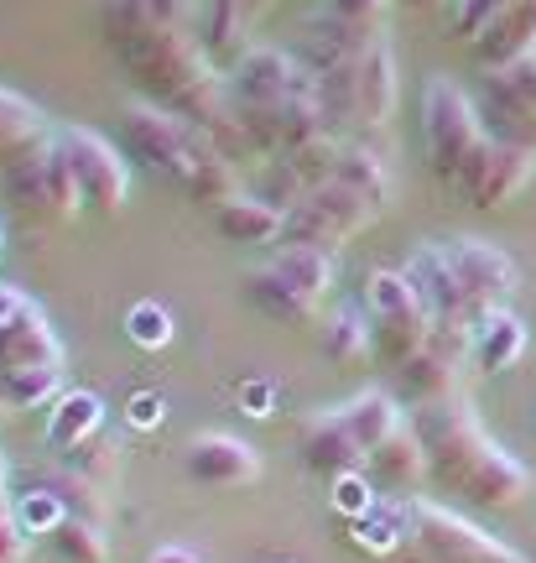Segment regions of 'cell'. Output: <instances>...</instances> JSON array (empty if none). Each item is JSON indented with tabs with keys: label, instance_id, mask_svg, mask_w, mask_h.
Returning <instances> with one entry per match:
<instances>
[{
	"label": "cell",
	"instance_id": "1",
	"mask_svg": "<svg viewBox=\"0 0 536 563\" xmlns=\"http://www.w3.org/2000/svg\"><path fill=\"white\" fill-rule=\"evenodd\" d=\"M100 32L146 100L209 131L224 152H245V125H239L230 74L203 53L188 26L152 16L136 0H100Z\"/></svg>",
	"mask_w": 536,
	"mask_h": 563
},
{
	"label": "cell",
	"instance_id": "2",
	"mask_svg": "<svg viewBox=\"0 0 536 563\" xmlns=\"http://www.w3.org/2000/svg\"><path fill=\"white\" fill-rule=\"evenodd\" d=\"M412 428L422 433V449H427V475L443 490H454V496H464L469 506H484V511H505V506L526 501L532 470L484 433V422H479L474 402L464 391L417 407Z\"/></svg>",
	"mask_w": 536,
	"mask_h": 563
},
{
	"label": "cell",
	"instance_id": "3",
	"mask_svg": "<svg viewBox=\"0 0 536 563\" xmlns=\"http://www.w3.org/2000/svg\"><path fill=\"white\" fill-rule=\"evenodd\" d=\"M0 397L16 412L63 397V344L37 302L0 282Z\"/></svg>",
	"mask_w": 536,
	"mask_h": 563
},
{
	"label": "cell",
	"instance_id": "4",
	"mask_svg": "<svg viewBox=\"0 0 536 563\" xmlns=\"http://www.w3.org/2000/svg\"><path fill=\"white\" fill-rule=\"evenodd\" d=\"M214 146L219 141L209 136V131H199L193 121H182V115H172V110H161V104H152V100L125 104V115H120V152L131 162H141L146 173L172 178L178 188L193 178V167H199Z\"/></svg>",
	"mask_w": 536,
	"mask_h": 563
},
{
	"label": "cell",
	"instance_id": "5",
	"mask_svg": "<svg viewBox=\"0 0 536 563\" xmlns=\"http://www.w3.org/2000/svg\"><path fill=\"white\" fill-rule=\"evenodd\" d=\"M484 115H479V100L464 95L454 79H433L427 95H422V152H427V167L454 188L458 173L469 167L479 146H484Z\"/></svg>",
	"mask_w": 536,
	"mask_h": 563
},
{
	"label": "cell",
	"instance_id": "6",
	"mask_svg": "<svg viewBox=\"0 0 536 563\" xmlns=\"http://www.w3.org/2000/svg\"><path fill=\"white\" fill-rule=\"evenodd\" d=\"M334 251H313V245H287L271 266L250 272V302L260 313H271L281 323H298V319H313L319 302L328 298L334 287Z\"/></svg>",
	"mask_w": 536,
	"mask_h": 563
},
{
	"label": "cell",
	"instance_id": "7",
	"mask_svg": "<svg viewBox=\"0 0 536 563\" xmlns=\"http://www.w3.org/2000/svg\"><path fill=\"white\" fill-rule=\"evenodd\" d=\"M380 220V203L365 199L359 188L349 183H319V188H308L292 209H287V220H281V245H313V251H334V245L355 241L359 230H370Z\"/></svg>",
	"mask_w": 536,
	"mask_h": 563
},
{
	"label": "cell",
	"instance_id": "8",
	"mask_svg": "<svg viewBox=\"0 0 536 563\" xmlns=\"http://www.w3.org/2000/svg\"><path fill=\"white\" fill-rule=\"evenodd\" d=\"M448 251V266L458 277V298H464V329L479 334L484 323L495 319L505 302L516 298L521 287V266L500 251V245L479 241V235H458V241L443 245Z\"/></svg>",
	"mask_w": 536,
	"mask_h": 563
},
{
	"label": "cell",
	"instance_id": "9",
	"mask_svg": "<svg viewBox=\"0 0 536 563\" xmlns=\"http://www.w3.org/2000/svg\"><path fill=\"white\" fill-rule=\"evenodd\" d=\"M5 183H11V199L21 209L42 214V220H74L83 209L74 167H68V157L58 146V131H47L42 141H32L26 152H16L5 162Z\"/></svg>",
	"mask_w": 536,
	"mask_h": 563
},
{
	"label": "cell",
	"instance_id": "10",
	"mask_svg": "<svg viewBox=\"0 0 536 563\" xmlns=\"http://www.w3.org/2000/svg\"><path fill=\"white\" fill-rule=\"evenodd\" d=\"M365 319L376 329V350L386 355V365H401L412 350H422V340L433 334V313L422 308V298L412 292V282L401 272H370L365 277Z\"/></svg>",
	"mask_w": 536,
	"mask_h": 563
},
{
	"label": "cell",
	"instance_id": "11",
	"mask_svg": "<svg viewBox=\"0 0 536 563\" xmlns=\"http://www.w3.org/2000/svg\"><path fill=\"white\" fill-rule=\"evenodd\" d=\"M58 146L74 167V183H79V199L89 214H120L131 203V162L110 136L89 131V125H63Z\"/></svg>",
	"mask_w": 536,
	"mask_h": 563
},
{
	"label": "cell",
	"instance_id": "12",
	"mask_svg": "<svg viewBox=\"0 0 536 563\" xmlns=\"http://www.w3.org/2000/svg\"><path fill=\"white\" fill-rule=\"evenodd\" d=\"M412 543L427 563H526L495 532H484L464 511H448L437 501H412Z\"/></svg>",
	"mask_w": 536,
	"mask_h": 563
},
{
	"label": "cell",
	"instance_id": "13",
	"mask_svg": "<svg viewBox=\"0 0 536 563\" xmlns=\"http://www.w3.org/2000/svg\"><path fill=\"white\" fill-rule=\"evenodd\" d=\"M474 355V334L458 329V323H433V334L422 340V350H412L401 365H391L397 376V397H406L412 407H427V402H443L464 391V361Z\"/></svg>",
	"mask_w": 536,
	"mask_h": 563
},
{
	"label": "cell",
	"instance_id": "14",
	"mask_svg": "<svg viewBox=\"0 0 536 563\" xmlns=\"http://www.w3.org/2000/svg\"><path fill=\"white\" fill-rule=\"evenodd\" d=\"M479 115H484L490 136L516 141V146L536 152V53L484 74V84H479Z\"/></svg>",
	"mask_w": 536,
	"mask_h": 563
},
{
	"label": "cell",
	"instance_id": "15",
	"mask_svg": "<svg viewBox=\"0 0 536 563\" xmlns=\"http://www.w3.org/2000/svg\"><path fill=\"white\" fill-rule=\"evenodd\" d=\"M536 173V152L532 146H516V141H500V136H484L469 167L458 173L454 194L464 203H474V209H500V203H511L532 183Z\"/></svg>",
	"mask_w": 536,
	"mask_h": 563
},
{
	"label": "cell",
	"instance_id": "16",
	"mask_svg": "<svg viewBox=\"0 0 536 563\" xmlns=\"http://www.w3.org/2000/svg\"><path fill=\"white\" fill-rule=\"evenodd\" d=\"M224 74H230L235 104H245V110L281 104V100H292V95L319 89L313 68H308L302 58H292V53H281V47H250V53H239Z\"/></svg>",
	"mask_w": 536,
	"mask_h": 563
},
{
	"label": "cell",
	"instance_id": "17",
	"mask_svg": "<svg viewBox=\"0 0 536 563\" xmlns=\"http://www.w3.org/2000/svg\"><path fill=\"white\" fill-rule=\"evenodd\" d=\"M302 464L313 470V475H323V481H338V475H355V470H365V443L355 439V428H349V418H344V407H334V412H319V418L302 422Z\"/></svg>",
	"mask_w": 536,
	"mask_h": 563
},
{
	"label": "cell",
	"instance_id": "18",
	"mask_svg": "<svg viewBox=\"0 0 536 563\" xmlns=\"http://www.w3.org/2000/svg\"><path fill=\"white\" fill-rule=\"evenodd\" d=\"M397 100H401L397 53H391V37L380 32L355 58V125H386L397 115Z\"/></svg>",
	"mask_w": 536,
	"mask_h": 563
},
{
	"label": "cell",
	"instance_id": "19",
	"mask_svg": "<svg viewBox=\"0 0 536 563\" xmlns=\"http://www.w3.org/2000/svg\"><path fill=\"white\" fill-rule=\"evenodd\" d=\"M188 475L199 485H219V490H235V485H256L260 481V454L235 433H199L188 443Z\"/></svg>",
	"mask_w": 536,
	"mask_h": 563
},
{
	"label": "cell",
	"instance_id": "20",
	"mask_svg": "<svg viewBox=\"0 0 536 563\" xmlns=\"http://www.w3.org/2000/svg\"><path fill=\"white\" fill-rule=\"evenodd\" d=\"M365 475H370V485H376V490H386V496H401V501H406V496L422 485V475H427V449H422L417 428H412V422H401V428L380 443V449H370Z\"/></svg>",
	"mask_w": 536,
	"mask_h": 563
},
{
	"label": "cell",
	"instance_id": "21",
	"mask_svg": "<svg viewBox=\"0 0 536 563\" xmlns=\"http://www.w3.org/2000/svg\"><path fill=\"white\" fill-rule=\"evenodd\" d=\"M401 277L412 282V292L433 313V323H458L464 329V298H458V277H454V266H448L443 245H417L406 256V266H401Z\"/></svg>",
	"mask_w": 536,
	"mask_h": 563
},
{
	"label": "cell",
	"instance_id": "22",
	"mask_svg": "<svg viewBox=\"0 0 536 563\" xmlns=\"http://www.w3.org/2000/svg\"><path fill=\"white\" fill-rule=\"evenodd\" d=\"M260 5L256 0H203V16L193 37L219 68H230L239 53H250V26H256Z\"/></svg>",
	"mask_w": 536,
	"mask_h": 563
},
{
	"label": "cell",
	"instance_id": "23",
	"mask_svg": "<svg viewBox=\"0 0 536 563\" xmlns=\"http://www.w3.org/2000/svg\"><path fill=\"white\" fill-rule=\"evenodd\" d=\"M474 53L484 68H505L536 53V0H505L474 37Z\"/></svg>",
	"mask_w": 536,
	"mask_h": 563
},
{
	"label": "cell",
	"instance_id": "24",
	"mask_svg": "<svg viewBox=\"0 0 536 563\" xmlns=\"http://www.w3.org/2000/svg\"><path fill=\"white\" fill-rule=\"evenodd\" d=\"M281 220H287V209L271 199H250V194H239L230 199L224 209H214V224L224 241H239V245H266V241H281Z\"/></svg>",
	"mask_w": 536,
	"mask_h": 563
},
{
	"label": "cell",
	"instance_id": "25",
	"mask_svg": "<svg viewBox=\"0 0 536 563\" xmlns=\"http://www.w3.org/2000/svg\"><path fill=\"white\" fill-rule=\"evenodd\" d=\"M100 422H104V402L94 391H63L53 402V422H47V449L74 454L79 443H89L100 433Z\"/></svg>",
	"mask_w": 536,
	"mask_h": 563
},
{
	"label": "cell",
	"instance_id": "26",
	"mask_svg": "<svg viewBox=\"0 0 536 563\" xmlns=\"http://www.w3.org/2000/svg\"><path fill=\"white\" fill-rule=\"evenodd\" d=\"M355 543L365 553H376V559L401 553V548L412 543V501H401V496L376 501L365 517H355Z\"/></svg>",
	"mask_w": 536,
	"mask_h": 563
},
{
	"label": "cell",
	"instance_id": "27",
	"mask_svg": "<svg viewBox=\"0 0 536 563\" xmlns=\"http://www.w3.org/2000/svg\"><path fill=\"white\" fill-rule=\"evenodd\" d=\"M344 418H349V428H355V439L365 443V454L370 449H380V443L397 433L401 422V397L397 391H380V386H365V391H355L349 402H344Z\"/></svg>",
	"mask_w": 536,
	"mask_h": 563
},
{
	"label": "cell",
	"instance_id": "28",
	"mask_svg": "<svg viewBox=\"0 0 536 563\" xmlns=\"http://www.w3.org/2000/svg\"><path fill=\"white\" fill-rule=\"evenodd\" d=\"M338 183H349V188H359L365 199H376L380 209L397 199V178H391V162H386V152L380 146H370V141H344V157H338Z\"/></svg>",
	"mask_w": 536,
	"mask_h": 563
},
{
	"label": "cell",
	"instance_id": "29",
	"mask_svg": "<svg viewBox=\"0 0 536 563\" xmlns=\"http://www.w3.org/2000/svg\"><path fill=\"white\" fill-rule=\"evenodd\" d=\"M319 350H323V361H334V365H359L376 350V329H370V319L359 308H334L323 319Z\"/></svg>",
	"mask_w": 536,
	"mask_h": 563
},
{
	"label": "cell",
	"instance_id": "30",
	"mask_svg": "<svg viewBox=\"0 0 536 563\" xmlns=\"http://www.w3.org/2000/svg\"><path fill=\"white\" fill-rule=\"evenodd\" d=\"M521 355H526V323H521L511 308H500L495 319L474 334V365L484 376H500V371H511Z\"/></svg>",
	"mask_w": 536,
	"mask_h": 563
},
{
	"label": "cell",
	"instance_id": "31",
	"mask_svg": "<svg viewBox=\"0 0 536 563\" xmlns=\"http://www.w3.org/2000/svg\"><path fill=\"white\" fill-rule=\"evenodd\" d=\"M47 136V121H42V110L26 95H16V89H5L0 84V157L11 162L16 152H26L32 141Z\"/></svg>",
	"mask_w": 536,
	"mask_h": 563
},
{
	"label": "cell",
	"instance_id": "32",
	"mask_svg": "<svg viewBox=\"0 0 536 563\" xmlns=\"http://www.w3.org/2000/svg\"><path fill=\"white\" fill-rule=\"evenodd\" d=\"M53 548H58L68 563H110V532H104L100 517H63L53 527Z\"/></svg>",
	"mask_w": 536,
	"mask_h": 563
},
{
	"label": "cell",
	"instance_id": "33",
	"mask_svg": "<svg viewBox=\"0 0 536 563\" xmlns=\"http://www.w3.org/2000/svg\"><path fill=\"white\" fill-rule=\"evenodd\" d=\"M182 188H188V199L209 203V209H224L230 199H239V194H245V188H239L235 162H230V152H224V146H214V152L193 167V178L182 183Z\"/></svg>",
	"mask_w": 536,
	"mask_h": 563
},
{
	"label": "cell",
	"instance_id": "34",
	"mask_svg": "<svg viewBox=\"0 0 536 563\" xmlns=\"http://www.w3.org/2000/svg\"><path fill=\"white\" fill-rule=\"evenodd\" d=\"M125 334H131L141 350H161V344L172 340V313H167L161 302H131V313H125Z\"/></svg>",
	"mask_w": 536,
	"mask_h": 563
},
{
	"label": "cell",
	"instance_id": "35",
	"mask_svg": "<svg viewBox=\"0 0 536 563\" xmlns=\"http://www.w3.org/2000/svg\"><path fill=\"white\" fill-rule=\"evenodd\" d=\"M115 464H120V449L110 439H100V433L74 449V475H83V481H94V485L115 481Z\"/></svg>",
	"mask_w": 536,
	"mask_h": 563
},
{
	"label": "cell",
	"instance_id": "36",
	"mask_svg": "<svg viewBox=\"0 0 536 563\" xmlns=\"http://www.w3.org/2000/svg\"><path fill=\"white\" fill-rule=\"evenodd\" d=\"M376 501H380V496H376V485H370V475H365V470H355V475H338L334 496H328V506H334L338 517H349V522H355V517H365Z\"/></svg>",
	"mask_w": 536,
	"mask_h": 563
},
{
	"label": "cell",
	"instance_id": "37",
	"mask_svg": "<svg viewBox=\"0 0 536 563\" xmlns=\"http://www.w3.org/2000/svg\"><path fill=\"white\" fill-rule=\"evenodd\" d=\"M16 511H21V522H26V532H53V527L68 517V506H63V496L58 490H32V496H21L16 501Z\"/></svg>",
	"mask_w": 536,
	"mask_h": 563
},
{
	"label": "cell",
	"instance_id": "38",
	"mask_svg": "<svg viewBox=\"0 0 536 563\" xmlns=\"http://www.w3.org/2000/svg\"><path fill=\"white\" fill-rule=\"evenodd\" d=\"M26 543H32V532L21 522V511L11 496H0V563H21L26 559Z\"/></svg>",
	"mask_w": 536,
	"mask_h": 563
},
{
	"label": "cell",
	"instance_id": "39",
	"mask_svg": "<svg viewBox=\"0 0 536 563\" xmlns=\"http://www.w3.org/2000/svg\"><path fill=\"white\" fill-rule=\"evenodd\" d=\"M500 5H505V0H458L454 5V32L458 37H479V32H484V21L495 16Z\"/></svg>",
	"mask_w": 536,
	"mask_h": 563
},
{
	"label": "cell",
	"instance_id": "40",
	"mask_svg": "<svg viewBox=\"0 0 536 563\" xmlns=\"http://www.w3.org/2000/svg\"><path fill=\"white\" fill-rule=\"evenodd\" d=\"M136 5H146L152 16H161V21H172V26H199V16H203V0H136Z\"/></svg>",
	"mask_w": 536,
	"mask_h": 563
},
{
	"label": "cell",
	"instance_id": "41",
	"mask_svg": "<svg viewBox=\"0 0 536 563\" xmlns=\"http://www.w3.org/2000/svg\"><path fill=\"white\" fill-rule=\"evenodd\" d=\"M386 5H391V0H328V11L344 21H355V26H380V21H386Z\"/></svg>",
	"mask_w": 536,
	"mask_h": 563
},
{
	"label": "cell",
	"instance_id": "42",
	"mask_svg": "<svg viewBox=\"0 0 536 563\" xmlns=\"http://www.w3.org/2000/svg\"><path fill=\"white\" fill-rule=\"evenodd\" d=\"M125 418H131V428H157V422H161V397H157V391H141V397H131Z\"/></svg>",
	"mask_w": 536,
	"mask_h": 563
},
{
	"label": "cell",
	"instance_id": "43",
	"mask_svg": "<svg viewBox=\"0 0 536 563\" xmlns=\"http://www.w3.org/2000/svg\"><path fill=\"white\" fill-rule=\"evenodd\" d=\"M239 412H250V418H266L271 412V382H250V386H239Z\"/></svg>",
	"mask_w": 536,
	"mask_h": 563
},
{
	"label": "cell",
	"instance_id": "44",
	"mask_svg": "<svg viewBox=\"0 0 536 563\" xmlns=\"http://www.w3.org/2000/svg\"><path fill=\"white\" fill-rule=\"evenodd\" d=\"M146 563H203V559L193 553V548H178V543H172V548H157V553H152Z\"/></svg>",
	"mask_w": 536,
	"mask_h": 563
},
{
	"label": "cell",
	"instance_id": "45",
	"mask_svg": "<svg viewBox=\"0 0 536 563\" xmlns=\"http://www.w3.org/2000/svg\"><path fill=\"white\" fill-rule=\"evenodd\" d=\"M380 563H427V559H422V553H417V543H406V548H401V553H386V559H380Z\"/></svg>",
	"mask_w": 536,
	"mask_h": 563
},
{
	"label": "cell",
	"instance_id": "46",
	"mask_svg": "<svg viewBox=\"0 0 536 563\" xmlns=\"http://www.w3.org/2000/svg\"><path fill=\"white\" fill-rule=\"evenodd\" d=\"M0 496H5V460H0Z\"/></svg>",
	"mask_w": 536,
	"mask_h": 563
},
{
	"label": "cell",
	"instance_id": "47",
	"mask_svg": "<svg viewBox=\"0 0 536 563\" xmlns=\"http://www.w3.org/2000/svg\"><path fill=\"white\" fill-rule=\"evenodd\" d=\"M532 563H536V543H532Z\"/></svg>",
	"mask_w": 536,
	"mask_h": 563
},
{
	"label": "cell",
	"instance_id": "48",
	"mask_svg": "<svg viewBox=\"0 0 536 563\" xmlns=\"http://www.w3.org/2000/svg\"><path fill=\"white\" fill-rule=\"evenodd\" d=\"M417 5H433V0H417Z\"/></svg>",
	"mask_w": 536,
	"mask_h": 563
},
{
	"label": "cell",
	"instance_id": "49",
	"mask_svg": "<svg viewBox=\"0 0 536 563\" xmlns=\"http://www.w3.org/2000/svg\"><path fill=\"white\" fill-rule=\"evenodd\" d=\"M0 407H5V397H0Z\"/></svg>",
	"mask_w": 536,
	"mask_h": 563
}]
</instances>
